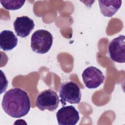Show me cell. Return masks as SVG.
<instances>
[{
  "mask_svg": "<svg viewBox=\"0 0 125 125\" xmlns=\"http://www.w3.org/2000/svg\"><path fill=\"white\" fill-rule=\"evenodd\" d=\"M56 117L60 125H75L80 119L79 112L72 105L61 107L57 111Z\"/></svg>",
  "mask_w": 125,
  "mask_h": 125,
  "instance_id": "52a82bcc",
  "label": "cell"
},
{
  "mask_svg": "<svg viewBox=\"0 0 125 125\" xmlns=\"http://www.w3.org/2000/svg\"><path fill=\"white\" fill-rule=\"evenodd\" d=\"M18 41L17 36L10 30H4L0 34V46L4 51H10L14 48Z\"/></svg>",
  "mask_w": 125,
  "mask_h": 125,
  "instance_id": "9c48e42d",
  "label": "cell"
},
{
  "mask_svg": "<svg viewBox=\"0 0 125 125\" xmlns=\"http://www.w3.org/2000/svg\"><path fill=\"white\" fill-rule=\"evenodd\" d=\"M53 39V36L49 31L44 29L36 30L31 38V47L36 53L45 54L50 49Z\"/></svg>",
  "mask_w": 125,
  "mask_h": 125,
  "instance_id": "7a4b0ae2",
  "label": "cell"
},
{
  "mask_svg": "<svg viewBox=\"0 0 125 125\" xmlns=\"http://www.w3.org/2000/svg\"><path fill=\"white\" fill-rule=\"evenodd\" d=\"M59 96L62 105L66 104H78L81 100L82 93L78 84L72 81L62 83L59 91Z\"/></svg>",
  "mask_w": 125,
  "mask_h": 125,
  "instance_id": "3957f363",
  "label": "cell"
},
{
  "mask_svg": "<svg viewBox=\"0 0 125 125\" xmlns=\"http://www.w3.org/2000/svg\"><path fill=\"white\" fill-rule=\"evenodd\" d=\"M14 28L18 36L25 38L28 36L34 29V21L27 16L17 17L13 23Z\"/></svg>",
  "mask_w": 125,
  "mask_h": 125,
  "instance_id": "ba28073f",
  "label": "cell"
},
{
  "mask_svg": "<svg viewBox=\"0 0 125 125\" xmlns=\"http://www.w3.org/2000/svg\"><path fill=\"white\" fill-rule=\"evenodd\" d=\"M82 76L85 86L89 89L99 87L104 83L105 78L103 72L99 69L93 66L85 68Z\"/></svg>",
  "mask_w": 125,
  "mask_h": 125,
  "instance_id": "5b68a950",
  "label": "cell"
},
{
  "mask_svg": "<svg viewBox=\"0 0 125 125\" xmlns=\"http://www.w3.org/2000/svg\"><path fill=\"white\" fill-rule=\"evenodd\" d=\"M125 36L120 35L113 39L109 43L108 50L111 59L118 63L125 62Z\"/></svg>",
  "mask_w": 125,
  "mask_h": 125,
  "instance_id": "8992f818",
  "label": "cell"
},
{
  "mask_svg": "<svg viewBox=\"0 0 125 125\" xmlns=\"http://www.w3.org/2000/svg\"><path fill=\"white\" fill-rule=\"evenodd\" d=\"M1 105L4 112L11 117L21 118L29 112L30 100L25 91L20 88H14L4 94Z\"/></svg>",
  "mask_w": 125,
  "mask_h": 125,
  "instance_id": "6da1fadb",
  "label": "cell"
},
{
  "mask_svg": "<svg viewBox=\"0 0 125 125\" xmlns=\"http://www.w3.org/2000/svg\"><path fill=\"white\" fill-rule=\"evenodd\" d=\"M2 6L7 10H15L21 8L25 3V0H0Z\"/></svg>",
  "mask_w": 125,
  "mask_h": 125,
  "instance_id": "8fae6325",
  "label": "cell"
},
{
  "mask_svg": "<svg viewBox=\"0 0 125 125\" xmlns=\"http://www.w3.org/2000/svg\"><path fill=\"white\" fill-rule=\"evenodd\" d=\"M59 98L57 93L51 89L45 90L38 95L36 106L41 111H55L59 104Z\"/></svg>",
  "mask_w": 125,
  "mask_h": 125,
  "instance_id": "277c9868",
  "label": "cell"
},
{
  "mask_svg": "<svg viewBox=\"0 0 125 125\" xmlns=\"http://www.w3.org/2000/svg\"><path fill=\"white\" fill-rule=\"evenodd\" d=\"M101 13L105 17H112L120 9L121 0H99Z\"/></svg>",
  "mask_w": 125,
  "mask_h": 125,
  "instance_id": "30bf717a",
  "label": "cell"
}]
</instances>
